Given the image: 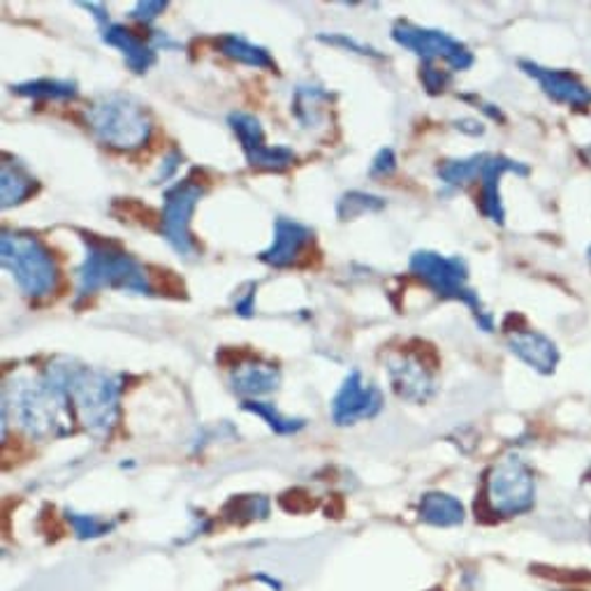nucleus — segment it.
Instances as JSON below:
<instances>
[{"instance_id":"2eb2a0df","label":"nucleus","mask_w":591,"mask_h":591,"mask_svg":"<svg viewBox=\"0 0 591 591\" xmlns=\"http://www.w3.org/2000/svg\"><path fill=\"white\" fill-rule=\"evenodd\" d=\"M388 374L395 393L413 404H425L437 395V383L429 374V367L413 355H397L388 359Z\"/></svg>"},{"instance_id":"c9c22d12","label":"nucleus","mask_w":591,"mask_h":591,"mask_svg":"<svg viewBox=\"0 0 591 591\" xmlns=\"http://www.w3.org/2000/svg\"><path fill=\"white\" fill-rule=\"evenodd\" d=\"M462 100H469V103H473L475 107H479L483 114H485V117L487 119H492V121H498V123H506V117H504V111L502 109H498V105H492V103H485L483 98H479V96H462Z\"/></svg>"},{"instance_id":"4468645a","label":"nucleus","mask_w":591,"mask_h":591,"mask_svg":"<svg viewBox=\"0 0 591 591\" xmlns=\"http://www.w3.org/2000/svg\"><path fill=\"white\" fill-rule=\"evenodd\" d=\"M313 241V230L309 225L294 218H277L275 221V239L260 254V260L275 269H286L298 265L302 254Z\"/></svg>"},{"instance_id":"c756f323","label":"nucleus","mask_w":591,"mask_h":591,"mask_svg":"<svg viewBox=\"0 0 591 591\" xmlns=\"http://www.w3.org/2000/svg\"><path fill=\"white\" fill-rule=\"evenodd\" d=\"M318 40L327 42V44H334V47H344V50L355 52V54H359V56H374V58H380V54H378L376 50H372L369 44H362V42L353 40L351 35H341V33H336V35H325V33H321V35H318Z\"/></svg>"},{"instance_id":"1a4fd4ad","label":"nucleus","mask_w":591,"mask_h":591,"mask_svg":"<svg viewBox=\"0 0 591 591\" xmlns=\"http://www.w3.org/2000/svg\"><path fill=\"white\" fill-rule=\"evenodd\" d=\"M390 35L399 47L420 56L422 63L443 61L452 67V71H460V73L469 71V67H473L475 63L473 52L464 42H460L458 37H452L439 29H425L408 19H399L395 21Z\"/></svg>"},{"instance_id":"473e14b6","label":"nucleus","mask_w":591,"mask_h":591,"mask_svg":"<svg viewBox=\"0 0 591 591\" xmlns=\"http://www.w3.org/2000/svg\"><path fill=\"white\" fill-rule=\"evenodd\" d=\"M256 292L258 286L256 283H246L235 300V313L241 318H254L256 315Z\"/></svg>"},{"instance_id":"f3484780","label":"nucleus","mask_w":591,"mask_h":591,"mask_svg":"<svg viewBox=\"0 0 591 591\" xmlns=\"http://www.w3.org/2000/svg\"><path fill=\"white\" fill-rule=\"evenodd\" d=\"M100 26V37L109 47L119 50L126 58V65L132 73L144 75L151 65H155V50L151 47V42H144L140 35H135L130 29L114 24L111 19L103 21Z\"/></svg>"},{"instance_id":"5701e85b","label":"nucleus","mask_w":591,"mask_h":591,"mask_svg":"<svg viewBox=\"0 0 591 591\" xmlns=\"http://www.w3.org/2000/svg\"><path fill=\"white\" fill-rule=\"evenodd\" d=\"M12 94L21 98H33V100H75L77 98V84L71 79H52V77H42V79H31V82H21L12 84Z\"/></svg>"},{"instance_id":"bb28decb","label":"nucleus","mask_w":591,"mask_h":591,"mask_svg":"<svg viewBox=\"0 0 591 591\" xmlns=\"http://www.w3.org/2000/svg\"><path fill=\"white\" fill-rule=\"evenodd\" d=\"M67 522H71L73 531L79 536V538H98V536H105L114 529V522H107V519H100L96 515H82V513H73L67 511Z\"/></svg>"},{"instance_id":"7c9ffc66","label":"nucleus","mask_w":591,"mask_h":591,"mask_svg":"<svg viewBox=\"0 0 591 591\" xmlns=\"http://www.w3.org/2000/svg\"><path fill=\"white\" fill-rule=\"evenodd\" d=\"M165 8H168L165 0H140V3L132 6L128 14L135 21H142V24H151L153 19H158L165 12Z\"/></svg>"},{"instance_id":"20e7f679","label":"nucleus","mask_w":591,"mask_h":591,"mask_svg":"<svg viewBox=\"0 0 591 591\" xmlns=\"http://www.w3.org/2000/svg\"><path fill=\"white\" fill-rule=\"evenodd\" d=\"M408 269L441 300H454L469 307L483 332H494V315L481 302V294L469 286V265L464 258L416 251L408 260Z\"/></svg>"},{"instance_id":"4be33fe9","label":"nucleus","mask_w":591,"mask_h":591,"mask_svg":"<svg viewBox=\"0 0 591 591\" xmlns=\"http://www.w3.org/2000/svg\"><path fill=\"white\" fill-rule=\"evenodd\" d=\"M216 47L223 56L233 58L241 65H251L258 67V71H277V61L271 58V54L265 47H260V44L239 33H225L216 37Z\"/></svg>"},{"instance_id":"6e6552de","label":"nucleus","mask_w":591,"mask_h":591,"mask_svg":"<svg viewBox=\"0 0 591 591\" xmlns=\"http://www.w3.org/2000/svg\"><path fill=\"white\" fill-rule=\"evenodd\" d=\"M204 193H207V184H200V181L193 179V174L176 181L172 189L165 191L161 235L170 244L172 251H176L184 260L197 256V244L191 233V221Z\"/></svg>"},{"instance_id":"9b49d317","label":"nucleus","mask_w":591,"mask_h":591,"mask_svg":"<svg viewBox=\"0 0 591 591\" xmlns=\"http://www.w3.org/2000/svg\"><path fill=\"white\" fill-rule=\"evenodd\" d=\"M383 411V393L353 369L332 399V420L339 427L372 420Z\"/></svg>"},{"instance_id":"393cba45","label":"nucleus","mask_w":591,"mask_h":591,"mask_svg":"<svg viewBox=\"0 0 591 591\" xmlns=\"http://www.w3.org/2000/svg\"><path fill=\"white\" fill-rule=\"evenodd\" d=\"M241 408L248 413H254L258 416L260 420H265L269 425V429H275L277 434H298L300 429H304V420L300 418H288L283 416L279 408L275 404H269V401H258V399H246L241 401Z\"/></svg>"},{"instance_id":"aec40b11","label":"nucleus","mask_w":591,"mask_h":591,"mask_svg":"<svg viewBox=\"0 0 591 591\" xmlns=\"http://www.w3.org/2000/svg\"><path fill=\"white\" fill-rule=\"evenodd\" d=\"M37 191V181L29 172V168L19 161H10L6 158L0 165V207L10 209L19 207L21 202H26Z\"/></svg>"},{"instance_id":"423d86ee","label":"nucleus","mask_w":591,"mask_h":591,"mask_svg":"<svg viewBox=\"0 0 591 591\" xmlns=\"http://www.w3.org/2000/svg\"><path fill=\"white\" fill-rule=\"evenodd\" d=\"M0 262L10 271L19 290L29 298H44L56 286V262L50 248L33 235L3 233L0 237Z\"/></svg>"},{"instance_id":"c85d7f7f","label":"nucleus","mask_w":591,"mask_h":591,"mask_svg":"<svg viewBox=\"0 0 591 591\" xmlns=\"http://www.w3.org/2000/svg\"><path fill=\"white\" fill-rule=\"evenodd\" d=\"M420 82L429 96H441L452 84V73L445 67H439L437 63H425L420 71Z\"/></svg>"},{"instance_id":"a878e982","label":"nucleus","mask_w":591,"mask_h":591,"mask_svg":"<svg viewBox=\"0 0 591 591\" xmlns=\"http://www.w3.org/2000/svg\"><path fill=\"white\" fill-rule=\"evenodd\" d=\"M385 207V200L365 191H351L344 193L336 202V216L341 221H353L365 214H376Z\"/></svg>"},{"instance_id":"f257e3e1","label":"nucleus","mask_w":591,"mask_h":591,"mask_svg":"<svg viewBox=\"0 0 591 591\" xmlns=\"http://www.w3.org/2000/svg\"><path fill=\"white\" fill-rule=\"evenodd\" d=\"M44 378L71 399L73 413L90 437L107 439L119 422L121 378L79 365L75 359H56L44 369Z\"/></svg>"},{"instance_id":"2f4dec72","label":"nucleus","mask_w":591,"mask_h":591,"mask_svg":"<svg viewBox=\"0 0 591 591\" xmlns=\"http://www.w3.org/2000/svg\"><path fill=\"white\" fill-rule=\"evenodd\" d=\"M111 209H123L121 214H117V216H123V221L126 218L128 221H140V223H147V225L153 223V212L147 209L144 204L135 202V200H117V202H114Z\"/></svg>"},{"instance_id":"412c9836","label":"nucleus","mask_w":591,"mask_h":591,"mask_svg":"<svg viewBox=\"0 0 591 591\" xmlns=\"http://www.w3.org/2000/svg\"><path fill=\"white\" fill-rule=\"evenodd\" d=\"M420 519L431 527H458L464 522L466 511L460 498L445 492H427L418 506Z\"/></svg>"},{"instance_id":"e433bc0d","label":"nucleus","mask_w":591,"mask_h":591,"mask_svg":"<svg viewBox=\"0 0 591 591\" xmlns=\"http://www.w3.org/2000/svg\"><path fill=\"white\" fill-rule=\"evenodd\" d=\"M454 128L466 132V135H483L485 132V126L481 121H475V119H460V121H454Z\"/></svg>"},{"instance_id":"f8f14e48","label":"nucleus","mask_w":591,"mask_h":591,"mask_svg":"<svg viewBox=\"0 0 591 591\" xmlns=\"http://www.w3.org/2000/svg\"><path fill=\"white\" fill-rule=\"evenodd\" d=\"M519 71L538 82L542 94L552 103L573 107V109H589L591 107V88L571 71H559V67H545L536 61L522 58Z\"/></svg>"},{"instance_id":"f03ea898","label":"nucleus","mask_w":591,"mask_h":591,"mask_svg":"<svg viewBox=\"0 0 591 591\" xmlns=\"http://www.w3.org/2000/svg\"><path fill=\"white\" fill-rule=\"evenodd\" d=\"M86 244L84 262L77 269V298H90L98 290H123L135 294H153V281L140 260L123 248L94 233H82Z\"/></svg>"},{"instance_id":"72a5a7b5","label":"nucleus","mask_w":591,"mask_h":591,"mask_svg":"<svg viewBox=\"0 0 591 591\" xmlns=\"http://www.w3.org/2000/svg\"><path fill=\"white\" fill-rule=\"evenodd\" d=\"M397 170V155L395 151L388 147V149H380L374 158V163L369 168V174L372 176H390L393 172Z\"/></svg>"},{"instance_id":"a211bd4d","label":"nucleus","mask_w":591,"mask_h":591,"mask_svg":"<svg viewBox=\"0 0 591 591\" xmlns=\"http://www.w3.org/2000/svg\"><path fill=\"white\" fill-rule=\"evenodd\" d=\"M281 372L275 365H265V362H241L235 367L230 376L233 390L246 399H258L279 390Z\"/></svg>"},{"instance_id":"b1692460","label":"nucleus","mask_w":591,"mask_h":591,"mask_svg":"<svg viewBox=\"0 0 591 591\" xmlns=\"http://www.w3.org/2000/svg\"><path fill=\"white\" fill-rule=\"evenodd\" d=\"M487 153H473L469 158H454V161H443L437 170L441 184L448 189H462L471 179L481 176Z\"/></svg>"},{"instance_id":"7ed1b4c3","label":"nucleus","mask_w":591,"mask_h":591,"mask_svg":"<svg viewBox=\"0 0 591 591\" xmlns=\"http://www.w3.org/2000/svg\"><path fill=\"white\" fill-rule=\"evenodd\" d=\"M3 404L12 406V420L31 439H58L73 431V406L67 395L47 378H17L3 393Z\"/></svg>"},{"instance_id":"6ab92c4d","label":"nucleus","mask_w":591,"mask_h":591,"mask_svg":"<svg viewBox=\"0 0 591 591\" xmlns=\"http://www.w3.org/2000/svg\"><path fill=\"white\" fill-rule=\"evenodd\" d=\"M330 90L315 86V84H300L294 88V98H292V114L298 123L307 130L323 128L327 119V109H330Z\"/></svg>"},{"instance_id":"9d476101","label":"nucleus","mask_w":591,"mask_h":591,"mask_svg":"<svg viewBox=\"0 0 591 591\" xmlns=\"http://www.w3.org/2000/svg\"><path fill=\"white\" fill-rule=\"evenodd\" d=\"M233 132L237 135V140L244 149L246 161L256 170L265 172H283L294 163V151L288 147H269L265 142V130L262 123L248 111H233L227 117Z\"/></svg>"},{"instance_id":"4c0bfd02","label":"nucleus","mask_w":591,"mask_h":591,"mask_svg":"<svg viewBox=\"0 0 591 591\" xmlns=\"http://www.w3.org/2000/svg\"><path fill=\"white\" fill-rule=\"evenodd\" d=\"M181 163V153L179 151H172L168 158H165V168H161V174H158V179H168L174 174V170L179 168Z\"/></svg>"},{"instance_id":"ddd939ff","label":"nucleus","mask_w":591,"mask_h":591,"mask_svg":"<svg viewBox=\"0 0 591 591\" xmlns=\"http://www.w3.org/2000/svg\"><path fill=\"white\" fill-rule=\"evenodd\" d=\"M517 174L529 176V165L513 161L508 155H492L487 153L485 165L481 170V195H479V209L485 218H490L496 225L506 223V209L502 202V176L504 174Z\"/></svg>"},{"instance_id":"58836bf2","label":"nucleus","mask_w":591,"mask_h":591,"mask_svg":"<svg viewBox=\"0 0 591 591\" xmlns=\"http://www.w3.org/2000/svg\"><path fill=\"white\" fill-rule=\"evenodd\" d=\"M587 260H589V265H591V246L587 248Z\"/></svg>"},{"instance_id":"0eeeda50","label":"nucleus","mask_w":591,"mask_h":591,"mask_svg":"<svg viewBox=\"0 0 591 591\" xmlns=\"http://www.w3.org/2000/svg\"><path fill=\"white\" fill-rule=\"evenodd\" d=\"M485 498L494 515L513 517L534 508L536 481L531 469L519 458H506L492 466L485 483Z\"/></svg>"},{"instance_id":"cd10ccee","label":"nucleus","mask_w":591,"mask_h":591,"mask_svg":"<svg viewBox=\"0 0 591 591\" xmlns=\"http://www.w3.org/2000/svg\"><path fill=\"white\" fill-rule=\"evenodd\" d=\"M233 511L235 522H251L256 517H265L269 511V502L265 496H237L227 504L225 513Z\"/></svg>"},{"instance_id":"f704fd0d","label":"nucleus","mask_w":591,"mask_h":591,"mask_svg":"<svg viewBox=\"0 0 591 591\" xmlns=\"http://www.w3.org/2000/svg\"><path fill=\"white\" fill-rule=\"evenodd\" d=\"M281 506H283L286 511H292V513H302V511L313 508V502H311L307 492H302V490H292V492H288V494L281 496Z\"/></svg>"},{"instance_id":"39448f33","label":"nucleus","mask_w":591,"mask_h":591,"mask_svg":"<svg viewBox=\"0 0 591 591\" xmlns=\"http://www.w3.org/2000/svg\"><path fill=\"white\" fill-rule=\"evenodd\" d=\"M86 121L98 142L121 151L142 147L151 135V121L144 105L126 94L98 98L88 107Z\"/></svg>"},{"instance_id":"dca6fc26","label":"nucleus","mask_w":591,"mask_h":591,"mask_svg":"<svg viewBox=\"0 0 591 591\" xmlns=\"http://www.w3.org/2000/svg\"><path fill=\"white\" fill-rule=\"evenodd\" d=\"M508 348L515 357L525 362L534 372L550 376L557 372L561 353L550 336H545L538 330H508Z\"/></svg>"}]
</instances>
